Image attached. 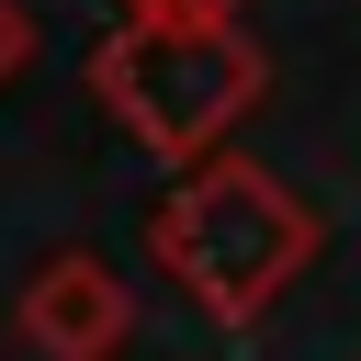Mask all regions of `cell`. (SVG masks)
I'll return each mask as SVG.
<instances>
[{
	"label": "cell",
	"instance_id": "1",
	"mask_svg": "<svg viewBox=\"0 0 361 361\" xmlns=\"http://www.w3.org/2000/svg\"><path fill=\"white\" fill-rule=\"evenodd\" d=\"M316 248H327V214H316L282 169L226 158V147L180 158L169 192L147 203V259H158L214 327H259V316L316 271Z\"/></svg>",
	"mask_w": 361,
	"mask_h": 361
},
{
	"label": "cell",
	"instance_id": "2",
	"mask_svg": "<svg viewBox=\"0 0 361 361\" xmlns=\"http://www.w3.org/2000/svg\"><path fill=\"white\" fill-rule=\"evenodd\" d=\"M90 90L113 102V124L135 147H158L169 169L226 147L259 102H271V56L237 11L214 23H169V11H113V34L90 45Z\"/></svg>",
	"mask_w": 361,
	"mask_h": 361
},
{
	"label": "cell",
	"instance_id": "3",
	"mask_svg": "<svg viewBox=\"0 0 361 361\" xmlns=\"http://www.w3.org/2000/svg\"><path fill=\"white\" fill-rule=\"evenodd\" d=\"M11 327H23L34 361H113L135 338V282L102 248H45L11 293Z\"/></svg>",
	"mask_w": 361,
	"mask_h": 361
},
{
	"label": "cell",
	"instance_id": "4",
	"mask_svg": "<svg viewBox=\"0 0 361 361\" xmlns=\"http://www.w3.org/2000/svg\"><path fill=\"white\" fill-rule=\"evenodd\" d=\"M23 68H34V11H23V0H0V90H11Z\"/></svg>",
	"mask_w": 361,
	"mask_h": 361
},
{
	"label": "cell",
	"instance_id": "5",
	"mask_svg": "<svg viewBox=\"0 0 361 361\" xmlns=\"http://www.w3.org/2000/svg\"><path fill=\"white\" fill-rule=\"evenodd\" d=\"M124 11H169V23H214V11H237V0H124Z\"/></svg>",
	"mask_w": 361,
	"mask_h": 361
}]
</instances>
